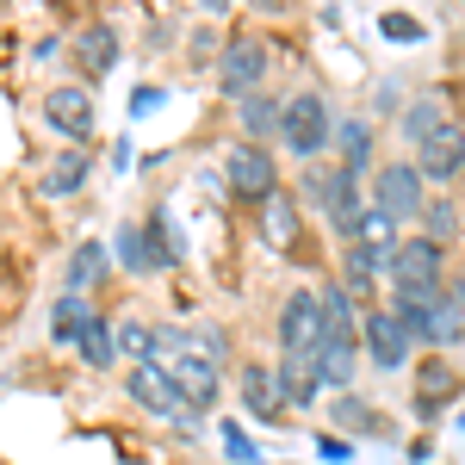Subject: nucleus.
Listing matches in <instances>:
<instances>
[{"label":"nucleus","mask_w":465,"mask_h":465,"mask_svg":"<svg viewBox=\"0 0 465 465\" xmlns=\"http://www.w3.org/2000/svg\"><path fill=\"white\" fill-rule=\"evenodd\" d=\"M304 199L322 205V217L335 223V236H348V242L360 236V217H366L360 212V174H348L341 162H335V168H329V162H311V168H304Z\"/></svg>","instance_id":"f257e3e1"},{"label":"nucleus","mask_w":465,"mask_h":465,"mask_svg":"<svg viewBox=\"0 0 465 465\" xmlns=\"http://www.w3.org/2000/svg\"><path fill=\"white\" fill-rule=\"evenodd\" d=\"M391 317L410 329V341H434V348H447V341H460V317H465V311L434 286V292H397Z\"/></svg>","instance_id":"f03ea898"},{"label":"nucleus","mask_w":465,"mask_h":465,"mask_svg":"<svg viewBox=\"0 0 465 465\" xmlns=\"http://www.w3.org/2000/svg\"><path fill=\"white\" fill-rule=\"evenodd\" d=\"M280 143H286L292 155H304V162L329 155V143H335V118H329V100H322V94H298V100L280 106Z\"/></svg>","instance_id":"7ed1b4c3"},{"label":"nucleus","mask_w":465,"mask_h":465,"mask_svg":"<svg viewBox=\"0 0 465 465\" xmlns=\"http://www.w3.org/2000/svg\"><path fill=\"white\" fill-rule=\"evenodd\" d=\"M422 186L429 180L416 174V162H385L379 174H372V212L385 217V223H397V217H416L429 199H422Z\"/></svg>","instance_id":"20e7f679"},{"label":"nucleus","mask_w":465,"mask_h":465,"mask_svg":"<svg viewBox=\"0 0 465 465\" xmlns=\"http://www.w3.org/2000/svg\"><path fill=\"white\" fill-rule=\"evenodd\" d=\"M223 180L242 193V199H273L280 193V162L267 155V149H254V143H242V149H230V162H223Z\"/></svg>","instance_id":"39448f33"},{"label":"nucleus","mask_w":465,"mask_h":465,"mask_svg":"<svg viewBox=\"0 0 465 465\" xmlns=\"http://www.w3.org/2000/svg\"><path fill=\"white\" fill-rule=\"evenodd\" d=\"M261 81H267V50H261L254 37H236V44L223 50V63H217V87H223L230 100H249V94H261Z\"/></svg>","instance_id":"423d86ee"},{"label":"nucleus","mask_w":465,"mask_h":465,"mask_svg":"<svg viewBox=\"0 0 465 465\" xmlns=\"http://www.w3.org/2000/svg\"><path fill=\"white\" fill-rule=\"evenodd\" d=\"M360 329H366V354H372L379 372H397V366L410 360V348H416V341H410V329L391 317V304H372Z\"/></svg>","instance_id":"0eeeda50"},{"label":"nucleus","mask_w":465,"mask_h":465,"mask_svg":"<svg viewBox=\"0 0 465 465\" xmlns=\"http://www.w3.org/2000/svg\"><path fill=\"white\" fill-rule=\"evenodd\" d=\"M416 174L422 180H460L465 174V124H440L416 143Z\"/></svg>","instance_id":"6e6552de"},{"label":"nucleus","mask_w":465,"mask_h":465,"mask_svg":"<svg viewBox=\"0 0 465 465\" xmlns=\"http://www.w3.org/2000/svg\"><path fill=\"white\" fill-rule=\"evenodd\" d=\"M391 280H397V292H434L440 286V242H429V236L397 242L391 249Z\"/></svg>","instance_id":"1a4fd4ad"},{"label":"nucleus","mask_w":465,"mask_h":465,"mask_svg":"<svg viewBox=\"0 0 465 465\" xmlns=\"http://www.w3.org/2000/svg\"><path fill=\"white\" fill-rule=\"evenodd\" d=\"M131 397L143 403L149 416H174V422H193V416H199V410L180 397V385L162 372V366H131Z\"/></svg>","instance_id":"9d476101"},{"label":"nucleus","mask_w":465,"mask_h":465,"mask_svg":"<svg viewBox=\"0 0 465 465\" xmlns=\"http://www.w3.org/2000/svg\"><path fill=\"white\" fill-rule=\"evenodd\" d=\"M322 335V311H317V292H292L286 311H280V341L286 354H311Z\"/></svg>","instance_id":"9b49d317"},{"label":"nucleus","mask_w":465,"mask_h":465,"mask_svg":"<svg viewBox=\"0 0 465 465\" xmlns=\"http://www.w3.org/2000/svg\"><path fill=\"white\" fill-rule=\"evenodd\" d=\"M273 372H280V397H286L292 410H317L322 372H317V360H311V354H286Z\"/></svg>","instance_id":"f8f14e48"},{"label":"nucleus","mask_w":465,"mask_h":465,"mask_svg":"<svg viewBox=\"0 0 465 465\" xmlns=\"http://www.w3.org/2000/svg\"><path fill=\"white\" fill-rule=\"evenodd\" d=\"M44 118H50L56 131H69L74 143H87V131H94V100H87L81 87H56V94L44 100Z\"/></svg>","instance_id":"ddd939ff"},{"label":"nucleus","mask_w":465,"mask_h":465,"mask_svg":"<svg viewBox=\"0 0 465 465\" xmlns=\"http://www.w3.org/2000/svg\"><path fill=\"white\" fill-rule=\"evenodd\" d=\"M168 379L180 385V397H186L193 410H212L217 403V366H205L199 354H180L174 366H168Z\"/></svg>","instance_id":"4468645a"},{"label":"nucleus","mask_w":465,"mask_h":465,"mask_svg":"<svg viewBox=\"0 0 465 465\" xmlns=\"http://www.w3.org/2000/svg\"><path fill=\"white\" fill-rule=\"evenodd\" d=\"M242 403H249L254 422H267V416L286 403V397H280V372H273V366H261V360H249V366H242Z\"/></svg>","instance_id":"2eb2a0df"},{"label":"nucleus","mask_w":465,"mask_h":465,"mask_svg":"<svg viewBox=\"0 0 465 465\" xmlns=\"http://www.w3.org/2000/svg\"><path fill=\"white\" fill-rule=\"evenodd\" d=\"M317 311H322V335H329V341H354V335H360L354 292H348V286H329L317 298Z\"/></svg>","instance_id":"dca6fc26"},{"label":"nucleus","mask_w":465,"mask_h":465,"mask_svg":"<svg viewBox=\"0 0 465 465\" xmlns=\"http://www.w3.org/2000/svg\"><path fill=\"white\" fill-rule=\"evenodd\" d=\"M236 124H242V131H249V143L261 149L267 137H280V100H267V94L236 100Z\"/></svg>","instance_id":"f3484780"},{"label":"nucleus","mask_w":465,"mask_h":465,"mask_svg":"<svg viewBox=\"0 0 465 465\" xmlns=\"http://www.w3.org/2000/svg\"><path fill=\"white\" fill-rule=\"evenodd\" d=\"M311 360H317L322 385H354V341H329V335H317V348H311Z\"/></svg>","instance_id":"a211bd4d"},{"label":"nucleus","mask_w":465,"mask_h":465,"mask_svg":"<svg viewBox=\"0 0 465 465\" xmlns=\"http://www.w3.org/2000/svg\"><path fill=\"white\" fill-rule=\"evenodd\" d=\"M335 149H341V168L360 174V168L372 162V124H366V118H341V124H335Z\"/></svg>","instance_id":"6ab92c4d"},{"label":"nucleus","mask_w":465,"mask_h":465,"mask_svg":"<svg viewBox=\"0 0 465 465\" xmlns=\"http://www.w3.org/2000/svg\"><path fill=\"white\" fill-rule=\"evenodd\" d=\"M261 236H267L273 249H292V242H298V212H292L280 193H273V199L261 205Z\"/></svg>","instance_id":"aec40b11"},{"label":"nucleus","mask_w":465,"mask_h":465,"mask_svg":"<svg viewBox=\"0 0 465 465\" xmlns=\"http://www.w3.org/2000/svg\"><path fill=\"white\" fill-rule=\"evenodd\" d=\"M143 230H149V273H155V267H174L186 242H180V230L168 223V212H155V217L143 223Z\"/></svg>","instance_id":"412c9836"},{"label":"nucleus","mask_w":465,"mask_h":465,"mask_svg":"<svg viewBox=\"0 0 465 465\" xmlns=\"http://www.w3.org/2000/svg\"><path fill=\"white\" fill-rule=\"evenodd\" d=\"M100 273H106V249H100V242H81V249L69 254V280H63V292H74V298H81V292L94 286Z\"/></svg>","instance_id":"4be33fe9"},{"label":"nucleus","mask_w":465,"mask_h":465,"mask_svg":"<svg viewBox=\"0 0 465 465\" xmlns=\"http://www.w3.org/2000/svg\"><path fill=\"white\" fill-rule=\"evenodd\" d=\"M87 317H94V311H87L74 292H63V298H56V311H50V335H56L63 348H74V341H81V329H87Z\"/></svg>","instance_id":"5701e85b"},{"label":"nucleus","mask_w":465,"mask_h":465,"mask_svg":"<svg viewBox=\"0 0 465 465\" xmlns=\"http://www.w3.org/2000/svg\"><path fill=\"white\" fill-rule=\"evenodd\" d=\"M74 354L87 360V366H112V360H118V341H112V322H106V317H87V329H81V341H74Z\"/></svg>","instance_id":"b1692460"},{"label":"nucleus","mask_w":465,"mask_h":465,"mask_svg":"<svg viewBox=\"0 0 465 465\" xmlns=\"http://www.w3.org/2000/svg\"><path fill=\"white\" fill-rule=\"evenodd\" d=\"M440 124H453V118H447V100H440V94H422V100H410V112H403V131H410L416 143H422L429 131H440Z\"/></svg>","instance_id":"393cba45"},{"label":"nucleus","mask_w":465,"mask_h":465,"mask_svg":"<svg viewBox=\"0 0 465 465\" xmlns=\"http://www.w3.org/2000/svg\"><path fill=\"white\" fill-rule=\"evenodd\" d=\"M112 56H118V32H112V25H87V32H81V63L94 74H106Z\"/></svg>","instance_id":"a878e982"},{"label":"nucleus","mask_w":465,"mask_h":465,"mask_svg":"<svg viewBox=\"0 0 465 465\" xmlns=\"http://www.w3.org/2000/svg\"><path fill=\"white\" fill-rule=\"evenodd\" d=\"M112 341H118V354H137V366H155V329L149 322H118Z\"/></svg>","instance_id":"bb28decb"},{"label":"nucleus","mask_w":465,"mask_h":465,"mask_svg":"<svg viewBox=\"0 0 465 465\" xmlns=\"http://www.w3.org/2000/svg\"><path fill=\"white\" fill-rule=\"evenodd\" d=\"M118 267L149 273V230L143 223H118Z\"/></svg>","instance_id":"cd10ccee"},{"label":"nucleus","mask_w":465,"mask_h":465,"mask_svg":"<svg viewBox=\"0 0 465 465\" xmlns=\"http://www.w3.org/2000/svg\"><path fill=\"white\" fill-rule=\"evenodd\" d=\"M81 180H87V155H81V149H69V155L44 174V193H50V199H63V193H74Z\"/></svg>","instance_id":"c85d7f7f"},{"label":"nucleus","mask_w":465,"mask_h":465,"mask_svg":"<svg viewBox=\"0 0 465 465\" xmlns=\"http://www.w3.org/2000/svg\"><path fill=\"white\" fill-rule=\"evenodd\" d=\"M193 354L205 360V366H217V372H223V354H230V335H223V329H212V322H205V329H193Z\"/></svg>","instance_id":"c756f323"},{"label":"nucleus","mask_w":465,"mask_h":465,"mask_svg":"<svg viewBox=\"0 0 465 465\" xmlns=\"http://www.w3.org/2000/svg\"><path fill=\"white\" fill-rule=\"evenodd\" d=\"M422 217H429V242H447V236L460 230V212H453V199H429V205H422Z\"/></svg>","instance_id":"7c9ffc66"},{"label":"nucleus","mask_w":465,"mask_h":465,"mask_svg":"<svg viewBox=\"0 0 465 465\" xmlns=\"http://www.w3.org/2000/svg\"><path fill=\"white\" fill-rule=\"evenodd\" d=\"M379 32L391 37V44H410V37H422V25H416V19H403V13H385V19H379Z\"/></svg>","instance_id":"2f4dec72"},{"label":"nucleus","mask_w":465,"mask_h":465,"mask_svg":"<svg viewBox=\"0 0 465 465\" xmlns=\"http://www.w3.org/2000/svg\"><path fill=\"white\" fill-rule=\"evenodd\" d=\"M335 422L341 429H366V403L360 397H335Z\"/></svg>","instance_id":"473e14b6"},{"label":"nucleus","mask_w":465,"mask_h":465,"mask_svg":"<svg viewBox=\"0 0 465 465\" xmlns=\"http://www.w3.org/2000/svg\"><path fill=\"white\" fill-rule=\"evenodd\" d=\"M223 440H230V453H236V460H254V447H249V434L236 429V422H223Z\"/></svg>","instance_id":"72a5a7b5"},{"label":"nucleus","mask_w":465,"mask_h":465,"mask_svg":"<svg viewBox=\"0 0 465 465\" xmlns=\"http://www.w3.org/2000/svg\"><path fill=\"white\" fill-rule=\"evenodd\" d=\"M317 453H322V460H348V447H341L335 434H322V440H317Z\"/></svg>","instance_id":"f704fd0d"},{"label":"nucleus","mask_w":465,"mask_h":465,"mask_svg":"<svg viewBox=\"0 0 465 465\" xmlns=\"http://www.w3.org/2000/svg\"><path fill=\"white\" fill-rule=\"evenodd\" d=\"M453 304H460V311H465V273H460V280H453Z\"/></svg>","instance_id":"c9c22d12"},{"label":"nucleus","mask_w":465,"mask_h":465,"mask_svg":"<svg viewBox=\"0 0 465 465\" xmlns=\"http://www.w3.org/2000/svg\"><path fill=\"white\" fill-rule=\"evenodd\" d=\"M460 429H465V410H460Z\"/></svg>","instance_id":"e433bc0d"}]
</instances>
